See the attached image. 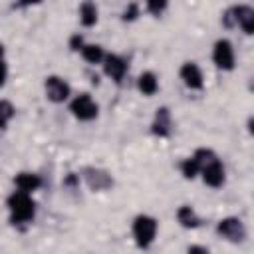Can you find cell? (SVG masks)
I'll list each match as a JSON object with an SVG mask.
<instances>
[{"instance_id": "obj_1", "label": "cell", "mask_w": 254, "mask_h": 254, "mask_svg": "<svg viewBox=\"0 0 254 254\" xmlns=\"http://www.w3.org/2000/svg\"><path fill=\"white\" fill-rule=\"evenodd\" d=\"M8 210H10V220L12 224H26L34 218L36 214V204L28 192L14 190L8 196Z\"/></svg>"}, {"instance_id": "obj_2", "label": "cell", "mask_w": 254, "mask_h": 254, "mask_svg": "<svg viewBox=\"0 0 254 254\" xmlns=\"http://www.w3.org/2000/svg\"><path fill=\"white\" fill-rule=\"evenodd\" d=\"M222 24L226 28H232V26H240L242 32L246 34H252L254 30V10L246 4H240V6H232L228 8L224 14H222Z\"/></svg>"}, {"instance_id": "obj_3", "label": "cell", "mask_w": 254, "mask_h": 254, "mask_svg": "<svg viewBox=\"0 0 254 254\" xmlns=\"http://www.w3.org/2000/svg\"><path fill=\"white\" fill-rule=\"evenodd\" d=\"M157 234V220L147 214H139L133 220V238L139 248H149Z\"/></svg>"}, {"instance_id": "obj_4", "label": "cell", "mask_w": 254, "mask_h": 254, "mask_svg": "<svg viewBox=\"0 0 254 254\" xmlns=\"http://www.w3.org/2000/svg\"><path fill=\"white\" fill-rule=\"evenodd\" d=\"M216 232L226 238L228 242H242L246 238V226L240 218L236 216H228V218H222L218 224H216Z\"/></svg>"}, {"instance_id": "obj_5", "label": "cell", "mask_w": 254, "mask_h": 254, "mask_svg": "<svg viewBox=\"0 0 254 254\" xmlns=\"http://www.w3.org/2000/svg\"><path fill=\"white\" fill-rule=\"evenodd\" d=\"M69 109H71L73 117H77L79 121H91V119L97 117V111H99L97 103L91 99L89 93H81V95H77V97L71 101Z\"/></svg>"}, {"instance_id": "obj_6", "label": "cell", "mask_w": 254, "mask_h": 254, "mask_svg": "<svg viewBox=\"0 0 254 254\" xmlns=\"http://www.w3.org/2000/svg\"><path fill=\"white\" fill-rule=\"evenodd\" d=\"M212 62L216 64L218 69H224V71H230L234 67V48L228 40H218L214 44Z\"/></svg>"}, {"instance_id": "obj_7", "label": "cell", "mask_w": 254, "mask_h": 254, "mask_svg": "<svg viewBox=\"0 0 254 254\" xmlns=\"http://www.w3.org/2000/svg\"><path fill=\"white\" fill-rule=\"evenodd\" d=\"M44 89H46V97L50 101H54V103H62V101H65L69 97V85L58 75L46 77Z\"/></svg>"}, {"instance_id": "obj_8", "label": "cell", "mask_w": 254, "mask_h": 254, "mask_svg": "<svg viewBox=\"0 0 254 254\" xmlns=\"http://www.w3.org/2000/svg\"><path fill=\"white\" fill-rule=\"evenodd\" d=\"M103 71H105V75H109L113 81L119 83V81L125 77L127 64H125V60H123L121 56H117V54H105V58H103Z\"/></svg>"}, {"instance_id": "obj_9", "label": "cell", "mask_w": 254, "mask_h": 254, "mask_svg": "<svg viewBox=\"0 0 254 254\" xmlns=\"http://www.w3.org/2000/svg\"><path fill=\"white\" fill-rule=\"evenodd\" d=\"M181 79L190 89H202V71L194 62H187L181 65Z\"/></svg>"}, {"instance_id": "obj_10", "label": "cell", "mask_w": 254, "mask_h": 254, "mask_svg": "<svg viewBox=\"0 0 254 254\" xmlns=\"http://www.w3.org/2000/svg\"><path fill=\"white\" fill-rule=\"evenodd\" d=\"M83 177H85L89 189H93V190H105V189H109V187L113 185L111 175H107V173L101 171V169L87 167V169L83 171Z\"/></svg>"}, {"instance_id": "obj_11", "label": "cell", "mask_w": 254, "mask_h": 254, "mask_svg": "<svg viewBox=\"0 0 254 254\" xmlns=\"http://www.w3.org/2000/svg\"><path fill=\"white\" fill-rule=\"evenodd\" d=\"M200 175H202L204 185H208V187H212V189H218V187H222V183H224V167H222V163H220L218 159L212 161V163H208V165L200 171Z\"/></svg>"}, {"instance_id": "obj_12", "label": "cell", "mask_w": 254, "mask_h": 254, "mask_svg": "<svg viewBox=\"0 0 254 254\" xmlns=\"http://www.w3.org/2000/svg\"><path fill=\"white\" fill-rule=\"evenodd\" d=\"M151 131L157 137H169V133H171V111L167 107L157 109L155 119L151 123Z\"/></svg>"}, {"instance_id": "obj_13", "label": "cell", "mask_w": 254, "mask_h": 254, "mask_svg": "<svg viewBox=\"0 0 254 254\" xmlns=\"http://www.w3.org/2000/svg\"><path fill=\"white\" fill-rule=\"evenodd\" d=\"M14 183L18 187V190L30 194L32 190H36L42 185V179H40V175H34V173H18L14 177Z\"/></svg>"}, {"instance_id": "obj_14", "label": "cell", "mask_w": 254, "mask_h": 254, "mask_svg": "<svg viewBox=\"0 0 254 254\" xmlns=\"http://www.w3.org/2000/svg\"><path fill=\"white\" fill-rule=\"evenodd\" d=\"M137 87L143 95H155L157 89H159V81H157V75L153 71H143L137 79Z\"/></svg>"}, {"instance_id": "obj_15", "label": "cell", "mask_w": 254, "mask_h": 254, "mask_svg": "<svg viewBox=\"0 0 254 254\" xmlns=\"http://www.w3.org/2000/svg\"><path fill=\"white\" fill-rule=\"evenodd\" d=\"M177 220H179L181 226H185V228H196V226H200L198 214H196L190 206H187V204L177 210Z\"/></svg>"}, {"instance_id": "obj_16", "label": "cell", "mask_w": 254, "mask_h": 254, "mask_svg": "<svg viewBox=\"0 0 254 254\" xmlns=\"http://www.w3.org/2000/svg\"><path fill=\"white\" fill-rule=\"evenodd\" d=\"M79 20H81V24L85 28H89V26H93L97 22V8H95L93 2H83L79 6Z\"/></svg>"}, {"instance_id": "obj_17", "label": "cell", "mask_w": 254, "mask_h": 254, "mask_svg": "<svg viewBox=\"0 0 254 254\" xmlns=\"http://www.w3.org/2000/svg\"><path fill=\"white\" fill-rule=\"evenodd\" d=\"M81 56H83V60L89 62V64H101L103 58H105L103 48H101V46H95V44H83Z\"/></svg>"}, {"instance_id": "obj_18", "label": "cell", "mask_w": 254, "mask_h": 254, "mask_svg": "<svg viewBox=\"0 0 254 254\" xmlns=\"http://www.w3.org/2000/svg\"><path fill=\"white\" fill-rule=\"evenodd\" d=\"M14 113H16L14 105H12L8 99H0V129H4V127L12 121Z\"/></svg>"}, {"instance_id": "obj_19", "label": "cell", "mask_w": 254, "mask_h": 254, "mask_svg": "<svg viewBox=\"0 0 254 254\" xmlns=\"http://www.w3.org/2000/svg\"><path fill=\"white\" fill-rule=\"evenodd\" d=\"M181 173H183L185 179H194V177L200 173V169H198L196 161H194L192 157H189V159H185V161L181 163Z\"/></svg>"}, {"instance_id": "obj_20", "label": "cell", "mask_w": 254, "mask_h": 254, "mask_svg": "<svg viewBox=\"0 0 254 254\" xmlns=\"http://www.w3.org/2000/svg\"><path fill=\"white\" fill-rule=\"evenodd\" d=\"M165 8H167V2H159V0H149V2H147V10H149L153 16H159Z\"/></svg>"}, {"instance_id": "obj_21", "label": "cell", "mask_w": 254, "mask_h": 254, "mask_svg": "<svg viewBox=\"0 0 254 254\" xmlns=\"http://www.w3.org/2000/svg\"><path fill=\"white\" fill-rule=\"evenodd\" d=\"M137 14H139V6L137 4H129L127 8H125V12H123V20L127 22H131V20H135L137 18Z\"/></svg>"}, {"instance_id": "obj_22", "label": "cell", "mask_w": 254, "mask_h": 254, "mask_svg": "<svg viewBox=\"0 0 254 254\" xmlns=\"http://www.w3.org/2000/svg\"><path fill=\"white\" fill-rule=\"evenodd\" d=\"M69 48H71L73 52H81V48H83V38H81L79 34H73V36L69 38Z\"/></svg>"}, {"instance_id": "obj_23", "label": "cell", "mask_w": 254, "mask_h": 254, "mask_svg": "<svg viewBox=\"0 0 254 254\" xmlns=\"http://www.w3.org/2000/svg\"><path fill=\"white\" fill-rule=\"evenodd\" d=\"M187 254H210V252H208L204 246H198V244H194V246H189Z\"/></svg>"}, {"instance_id": "obj_24", "label": "cell", "mask_w": 254, "mask_h": 254, "mask_svg": "<svg viewBox=\"0 0 254 254\" xmlns=\"http://www.w3.org/2000/svg\"><path fill=\"white\" fill-rule=\"evenodd\" d=\"M6 73H8L6 64H4V60H0V85H4V81H6Z\"/></svg>"}, {"instance_id": "obj_25", "label": "cell", "mask_w": 254, "mask_h": 254, "mask_svg": "<svg viewBox=\"0 0 254 254\" xmlns=\"http://www.w3.org/2000/svg\"><path fill=\"white\" fill-rule=\"evenodd\" d=\"M2 56H4V48H2V44H0V60H2Z\"/></svg>"}]
</instances>
